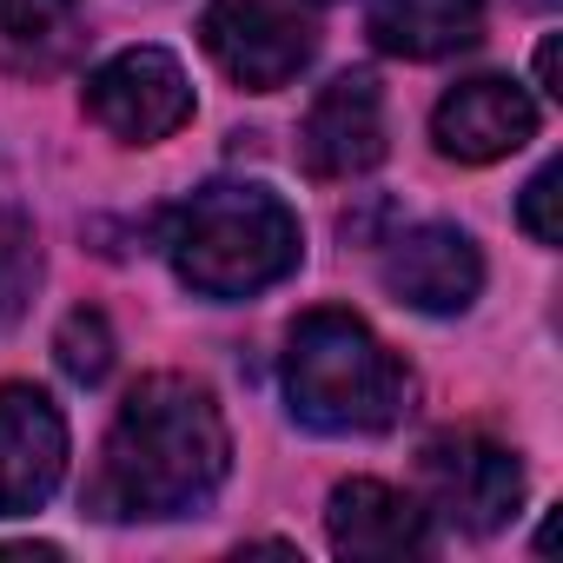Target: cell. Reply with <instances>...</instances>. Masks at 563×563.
<instances>
[{
    "label": "cell",
    "instance_id": "1",
    "mask_svg": "<svg viewBox=\"0 0 563 563\" xmlns=\"http://www.w3.org/2000/svg\"><path fill=\"white\" fill-rule=\"evenodd\" d=\"M232 471V438L206 385L192 378H140L100 444L87 510L107 523H159L192 517L219 497Z\"/></svg>",
    "mask_w": 563,
    "mask_h": 563
},
{
    "label": "cell",
    "instance_id": "2",
    "mask_svg": "<svg viewBox=\"0 0 563 563\" xmlns=\"http://www.w3.org/2000/svg\"><path fill=\"white\" fill-rule=\"evenodd\" d=\"M159 245L179 272V286L199 299H252L278 286L306 252L292 206L252 179H219L179 199Z\"/></svg>",
    "mask_w": 563,
    "mask_h": 563
},
{
    "label": "cell",
    "instance_id": "3",
    "mask_svg": "<svg viewBox=\"0 0 563 563\" xmlns=\"http://www.w3.org/2000/svg\"><path fill=\"white\" fill-rule=\"evenodd\" d=\"M286 398L325 438H378L411 411V372L365 319L319 306L286 339Z\"/></svg>",
    "mask_w": 563,
    "mask_h": 563
},
{
    "label": "cell",
    "instance_id": "4",
    "mask_svg": "<svg viewBox=\"0 0 563 563\" xmlns=\"http://www.w3.org/2000/svg\"><path fill=\"white\" fill-rule=\"evenodd\" d=\"M199 41L219 60L225 80L272 93L292 87L312 54H319V21L299 8V0H212L199 14Z\"/></svg>",
    "mask_w": 563,
    "mask_h": 563
},
{
    "label": "cell",
    "instance_id": "5",
    "mask_svg": "<svg viewBox=\"0 0 563 563\" xmlns=\"http://www.w3.org/2000/svg\"><path fill=\"white\" fill-rule=\"evenodd\" d=\"M418 477H424L431 510H444V517H451L457 530H471V537H490V530L510 523L517 504H523V464H517L504 444L477 438V431H444V438H431L424 457H418Z\"/></svg>",
    "mask_w": 563,
    "mask_h": 563
},
{
    "label": "cell",
    "instance_id": "6",
    "mask_svg": "<svg viewBox=\"0 0 563 563\" xmlns=\"http://www.w3.org/2000/svg\"><path fill=\"white\" fill-rule=\"evenodd\" d=\"M87 113L107 126L120 146H153L192 120V87L186 67L166 47H126L87 80Z\"/></svg>",
    "mask_w": 563,
    "mask_h": 563
},
{
    "label": "cell",
    "instance_id": "7",
    "mask_svg": "<svg viewBox=\"0 0 563 563\" xmlns=\"http://www.w3.org/2000/svg\"><path fill=\"white\" fill-rule=\"evenodd\" d=\"M67 477V418L34 385H0V517L41 510Z\"/></svg>",
    "mask_w": 563,
    "mask_h": 563
},
{
    "label": "cell",
    "instance_id": "8",
    "mask_svg": "<svg viewBox=\"0 0 563 563\" xmlns=\"http://www.w3.org/2000/svg\"><path fill=\"white\" fill-rule=\"evenodd\" d=\"M385 292L431 319L471 312V299L484 292V258L457 225H411L385 252Z\"/></svg>",
    "mask_w": 563,
    "mask_h": 563
},
{
    "label": "cell",
    "instance_id": "9",
    "mask_svg": "<svg viewBox=\"0 0 563 563\" xmlns=\"http://www.w3.org/2000/svg\"><path fill=\"white\" fill-rule=\"evenodd\" d=\"M299 159L312 179H358L385 159V93L372 74H339L306 126H299Z\"/></svg>",
    "mask_w": 563,
    "mask_h": 563
},
{
    "label": "cell",
    "instance_id": "10",
    "mask_svg": "<svg viewBox=\"0 0 563 563\" xmlns=\"http://www.w3.org/2000/svg\"><path fill=\"white\" fill-rule=\"evenodd\" d=\"M431 140L444 159L457 166H490L504 153H517L523 140H537V100L517 87V80H497V74H477L464 87H451L431 113Z\"/></svg>",
    "mask_w": 563,
    "mask_h": 563
},
{
    "label": "cell",
    "instance_id": "11",
    "mask_svg": "<svg viewBox=\"0 0 563 563\" xmlns=\"http://www.w3.org/2000/svg\"><path fill=\"white\" fill-rule=\"evenodd\" d=\"M325 530L339 556H411L431 543V510L378 477H352L332 490Z\"/></svg>",
    "mask_w": 563,
    "mask_h": 563
},
{
    "label": "cell",
    "instance_id": "12",
    "mask_svg": "<svg viewBox=\"0 0 563 563\" xmlns=\"http://www.w3.org/2000/svg\"><path fill=\"white\" fill-rule=\"evenodd\" d=\"M365 27L398 60H444V54L477 47L484 0H372Z\"/></svg>",
    "mask_w": 563,
    "mask_h": 563
},
{
    "label": "cell",
    "instance_id": "13",
    "mask_svg": "<svg viewBox=\"0 0 563 563\" xmlns=\"http://www.w3.org/2000/svg\"><path fill=\"white\" fill-rule=\"evenodd\" d=\"M80 47V0H0V67L54 74Z\"/></svg>",
    "mask_w": 563,
    "mask_h": 563
},
{
    "label": "cell",
    "instance_id": "14",
    "mask_svg": "<svg viewBox=\"0 0 563 563\" xmlns=\"http://www.w3.org/2000/svg\"><path fill=\"white\" fill-rule=\"evenodd\" d=\"M34 286H41V252H34V232H27V219L0 212V332H8V325L27 312Z\"/></svg>",
    "mask_w": 563,
    "mask_h": 563
},
{
    "label": "cell",
    "instance_id": "15",
    "mask_svg": "<svg viewBox=\"0 0 563 563\" xmlns=\"http://www.w3.org/2000/svg\"><path fill=\"white\" fill-rule=\"evenodd\" d=\"M54 352H60V372H67L74 385H100V378L113 372V325L80 306V312H67Z\"/></svg>",
    "mask_w": 563,
    "mask_h": 563
},
{
    "label": "cell",
    "instance_id": "16",
    "mask_svg": "<svg viewBox=\"0 0 563 563\" xmlns=\"http://www.w3.org/2000/svg\"><path fill=\"white\" fill-rule=\"evenodd\" d=\"M556 186H563V166L550 159L530 186H523V206H517V219H523V232L537 239V245H556L563 232H556Z\"/></svg>",
    "mask_w": 563,
    "mask_h": 563
},
{
    "label": "cell",
    "instance_id": "17",
    "mask_svg": "<svg viewBox=\"0 0 563 563\" xmlns=\"http://www.w3.org/2000/svg\"><path fill=\"white\" fill-rule=\"evenodd\" d=\"M537 80H543V93H563V87H556V34L537 47Z\"/></svg>",
    "mask_w": 563,
    "mask_h": 563
}]
</instances>
